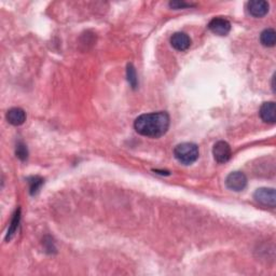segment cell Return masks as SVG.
Returning <instances> with one entry per match:
<instances>
[{
  "mask_svg": "<svg viewBox=\"0 0 276 276\" xmlns=\"http://www.w3.org/2000/svg\"><path fill=\"white\" fill-rule=\"evenodd\" d=\"M42 185H43L42 178L38 177V176L29 178V191H30L31 196H35V194L40 190Z\"/></svg>",
  "mask_w": 276,
  "mask_h": 276,
  "instance_id": "cell-13",
  "label": "cell"
},
{
  "mask_svg": "<svg viewBox=\"0 0 276 276\" xmlns=\"http://www.w3.org/2000/svg\"><path fill=\"white\" fill-rule=\"evenodd\" d=\"M260 117L264 122L275 123L276 120V107L274 101H268L260 108Z\"/></svg>",
  "mask_w": 276,
  "mask_h": 276,
  "instance_id": "cell-9",
  "label": "cell"
},
{
  "mask_svg": "<svg viewBox=\"0 0 276 276\" xmlns=\"http://www.w3.org/2000/svg\"><path fill=\"white\" fill-rule=\"evenodd\" d=\"M170 5L172 8H175V9H183V8H187V7H191V4L186 3V2H180V1H173L170 3Z\"/></svg>",
  "mask_w": 276,
  "mask_h": 276,
  "instance_id": "cell-16",
  "label": "cell"
},
{
  "mask_svg": "<svg viewBox=\"0 0 276 276\" xmlns=\"http://www.w3.org/2000/svg\"><path fill=\"white\" fill-rule=\"evenodd\" d=\"M127 80L129 84L132 85V88L135 89L137 86V75H136V70H135L134 66L132 64L127 65Z\"/></svg>",
  "mask_w": 276,
  "mask_h": 276,
  "instance_id": "cell-14",
  "label": "cell"
},
{
  "mask_svg": "<svg viewBox=\"0 0 276 276\" xmlns=\"http://www.w3.org/2000/svg\"><path fill=\"white\" fill-rule=\"evenodd\" d=\"M231 147L228 143L218 142L213 148V155L218 163H226L231 159Z\"/></svg>",
  "mask_w": 276,
  "mask_h": 276,
  "instance_id": "cell-5",
  "label": "cell"
},
{
  "mask_svg": "<svg viewBox=\"0 0 276 276\" xmlns=\"http://www.w3.org/2000/svg\"><path fill=\"white\" fill-rule=\"evenodd\" d=\"M209 30L218 36H226L231 30V24L228 20L223 18H216L209 22Z\"/></svg>",
  "mask_w": 276,
  "mask_h": 276,
  "instance_id": "cell-6",
  "label": "cell"
},
{
  "mask_svg": "<svg viewBox=\"0 0 276 276\" xmlns=\"http://www.w3.org/2000/svg\"><path fill=\"white\" fill-rule=\"evenodd\" d=\"M172 47L176 49L177 51H186L190 48L191 39L185 32H176L171 38Z\"/></svg>",
  "mask_w": 276,
  "mask_h": 276,
  "instance_id": "cell-7",
  "label": "cell"
},
{
  "mask_svg": "<svg viewBox=\"0 0 276 276\" xmlns=\"http://www.w3.org/2000/svg\"><path fill=\"white\" fill-rule=\"evenodd\" d=\"M256 201L270 207H275L276 194L273 188H260L255 192Z\"/></svg>",
  "mask_w": 276,
  "mask_h": 276,
  "instance_id": "cell-3",
  "label": "cell"
},
{
  "mask_svg": "<svg viewBox=\"0 0 276 276\" xmlns=\"http://www.w3.org/2000/svg\"><path fill=\"white\" fill-rule=\"evenodd\" d=\"M20 219H21V214H20V209L16 210V213L14 214L12 221H11V225L9 226V230H8V233H7V240H11L12 239V236L14 235V233L18 230V226L20 224Z\"/></svg>",
  "mask_w": 276,
  "mask_h": 276,
  "instance_id": "cell-12",
  "label": "cell"
},
{
  "mask_svg": "<svg viewBox=\"0 0 276 276\" xmlns=\"http://www.w3.org/2000/svg\"><path fill=\"white\" fill-rule=\"evenodd\" d=\"M7 120L12 125H22L26 121V113L21 108H12L7 112Z\"/></svg>",
  "mask_w": 276,
  "mask_h": 276,
  "instance_id": "cell-10",
  "label": "cell"
},
{
  "mask_svg": "<svg viewBox=\"0 0 276 276\" xmlns=\"http://www.w3.org/2000/svg\"><path fill=\"white\" fill-rule=\"evenodd\" d=\"M226 185L230 190L233 191H242L244 190L247 185V178L241 172H233L226 177Z\"/></svg>",
  "mask_w": 276,
  "mask_h": 276,
  "instance_id": "cell-4",
  "label": "cell"
},
{
  "mask_svg": "<svg viewBox=\"0 0 276 276\" xmlns=\"http://www.w3.org/2000/svg\"><path fill=\"white\" fill-rule=\"evenodd\" d=\"M261 43L264 47H274L276 42V32L272 28H268L262 31L260 36Z\"/></svg>",
  "mask_w": 276,
  "mask_h": 276,
  "instance_id": "cell-11",
  "label": "cell"
},
{
  "mask_svg": "<svg viewBox=\"0 0 276 276\" xmlns=\"http://www.w3.org/2000/svg\"><path fill=\"white\" fill-rule=\"evenodd\" d=\"M248 12L255 18H262L269 12V3L264 0H253L247 4Z\"/></svg>",
  "mask_w": 276,
  "mask_h": 276,
  "instance_id": "cell-8",
  "label": "cell"
},
{
  "mask_svg": "<svg viewBox=\"0 0 276 276\" xmlns=\"http://www.w3.org/2000/svg\"><path fill=\"white\" fill-rule=\"evenodd\" d=\"M134 127L143 136L158 138L163 136L169 129L170 116L163 111L146 113L135 120Z\"/></svg>",
  "mask_w": 276,
  "mask_h": 276,
  "instance_id": "cell-1",
  "label": "cell"
},
{
  "mask_svg": "<svg viewBox=\"0 0 276 276\" xmlns=\"http://www.w3.org/2000/svg\"><path fill=\"white\" fill-rule=\"evenodd\" d=\"M16 155H18V158H20L21 160H26L27 159V155H28V152H27V148L26 146L23 144H19L16 146Z\"/></svg>",
  "mask_w": 276,
  "mask_h": 276,
  "instance_id": "cell-15",
  "label": "cell"
},
{
  "mask_svg": "<svg viewBox=\"0 0 276 276\" xmlns=\"http://www.w3.org/2000/svg\"><path fill=\"white\" fill-rule=\"evenodd\" d=\"M174 154L181 164L190 165L199 159V148L196 144L183 143L175 148Z\"/></svg>",
  "mask_w": 276,
  "mask_h": 276,
  "instance_id": "cell-2",
  "label": "cell"
}]
</instances>
